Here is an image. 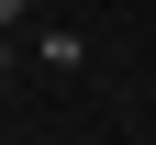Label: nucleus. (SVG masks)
Segmentation results:
<instances>
[{
	"mask_svg": "<svg viewBox=\"0 0 156 145\" xmlns=\"http://www.w3.org/2000/svg\"><path fill=\"white\" fill-rule=\"evenodd\" d=\"M11 11H23V0H0V34H11Z\"/></svg>",
	"mask_w": 156,
	"mask_h": 145,
	"instance_id": "nucleus-1",
	"label": "nucleus"
},
{
	"mask_svg": "<svg viewBox=\"0 0 156 145\" xmlns=\"http://www.w3.org/2000/svg\"><path fill=\"white\" fill-rule=\"evenodd\" d=\"M0 67H11V45H0Z\"/></svg>",
	"mask_w": 156,
	"mask_h": 145,
	"instance_id": "nucleus-2",
	"label": "nucleus"
}]
</instances>
